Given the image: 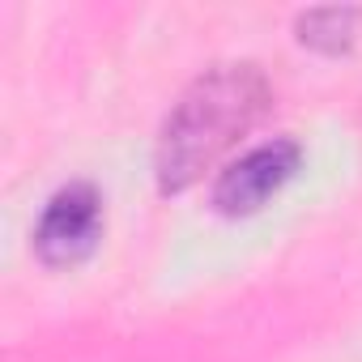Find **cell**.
Instances as JSON below:
<instances>
[{
    "instance_id": "4",
    "label": "cell",
    "mask_w": 362,
    "mask_h": 362,
    "mask_svg": "<svg viewBox=\"0 0 362 362\" xmlns=\"http://www.w3.org/2000/svg\"><path fill=\"white\" fill-rule=\"evenodd\" d=\"M298 39L320 52H354L362 43V9H315L298 18Z\"/></svg>"
},
{
    "instance_id": "2",
    "label": "cell",
    "mask_w": 362,
    "mask_h": 362,
    "mask_svg": "<svg viewBox=\"0 0 362 362\" xmlns=\"http://www.w3.org/2000/svg\"><path fill=\"white\" fill-rule=\"evenodd\" d=\"M103 235V201L90 184H69L60 188L35 230V252L43 264H77L94 252Z\"/></svg>"
},
{
    "instance_id": "1",
    "label": "cell",
    "mask_w": 362,
    "mask_h": 362,
    "mask_svg": "<svg viewBox=\"0 0 362 362\" xmlns=\"http://www.w3.org/2000/svg\"><path fill=\"white\" fill-rule=\"evenodd\" d=\"M269 81L256 64H218L175 103L158 136V188L184 192L264 115Z\"/></svg>"
},
{
    "instance_id": "3",
    "label": "cell",
    "mask_w": 362,
    "mask_h": 362,
    "mask_svg": "<svg viewBox=\"0 0 362 362\" xmlns=\"http://www.w3.org/2000/svg\"><path fill=\"white\" fill-rule=\"evenodd\" d=\"M298 170V145L277 136V141H264L256 149H247L239 162H230L218 184H214V205L218 214H230V218H243V214H256L286 179Z\"/></svg>"
}]
</instances>
